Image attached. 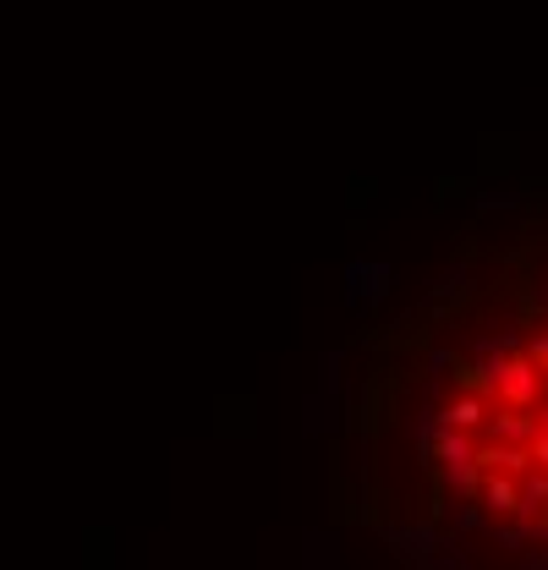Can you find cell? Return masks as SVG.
I'll list each match as a JSON object with an SVG mask.
<instances>
[{
  "instance_id": "obj_1",
  "label": "cell",
  "mask_w": 548,
  "mask_h": 570,
  "mask_svg": "<svg viewBox=\"0 0 548 570\" xmlns=\"http://www.w3.org/2000/svg\"><path fill=\"white\" fill-rule=\"evenodd\" d=\"M521 357H527V362H533V368L548 379V329H538L533 340H521Z\"/></svg>"
},
{
  "instance_id": "obj_2",
  "label": "cell",
  "mask_w": 548,
  "mask_h": 570,
  "mask_svg": "<svg viewBox=\"0 0 548 570\" xmlns=\"http://www.w3.org/2000/svg\"><path fill=\"white\" fill-rule=\"evenodd\" d=\"M450 362H455V351H450V346H433V351H428V373H433V379H444V368H450Z\"/></svg>"
},
{
  "instance_id": "obj_3",
  "label": "cell",
  "mask_w": 548,
  "mask_h": 570,
  "mask_svg": "<svg viewBox=\"0 0 548 570\" xmlns=\"http://www.w3.org/2000/svg\"><path fill=\"white\" fill-rule=\"evenodd\" d=\"M538 407H548V379H544V401H538Z\"/></svg>"
}]
</instances>
